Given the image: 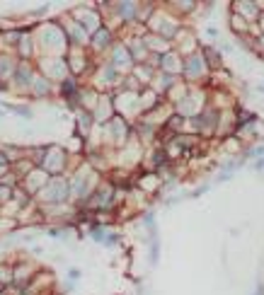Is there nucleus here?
I'll use <instances>...</instances> for the list:
<instances>
[]
</instances>
